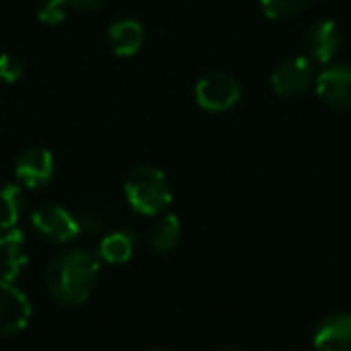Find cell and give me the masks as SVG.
Here are the masks:
<instances>
[{
    "label": "cell",
    "instance_id": "cell-12",
    "mask_svg": "<svg viewBox=\"0 0 351 351\" xmlns=\"http://www.w3.org/2000/svg\"><path fill=\"white\" fill-rule=\"evenodd\" d=\"M27 249H25V237L19 228L4 230L0 237V280L12 282L21 276V271L27 267Z\"/></svg>",
    "mask_w": 351,
    "mask_h": 351
},
{
    "label": "cell",
    "instance_id": "cell-16",
    "mask_svg": "<svg viewBox=\"0 0 351 351\" xmlns=\"http://www.w3.org/2000/svg\"><path fill=\"white\" fill-rule=\"evenodd\" d=\"M313 0H259L261 12L271 21H284L300 14Z\"/></svg>",
    "mask_w": 351,
    "mask_h": 351
},
{
    "label": "cell",
    "instance_id": "cell-6",
    "mask_svg": "<svg viewBox=\"0 0 351 351\" xmlns=\"http://www.w3.org/2000/svg\"><path fill=\"white\" fill-rule=\"evenodd\" d=\"M56 175V158L47 148L33 146L23 150L14 160V177L25 189H41Z\"/></svg>",
    "mask_w": 351,
    "mask_h": 351
},
{
    "label": "cell",
    "instance_id": "cell-20",
    "mask_svg": "<svg viewBox=\"0 0 351 351\" xmlns=\"http://www.w3.org/2000/svg\"><path fill=\"white\" fill-rule=\"evenodd\" d=\"M68 4V8H74V10H84V12H93V10H99L107 4V0H64Z\"/></svg>",
    "mask_w": 351,
    "mask_h": 351
},
{
    "label": "cell",
    "instance_id": "cell-5",
    "mask_svg": "<svg viewBox=\"0 0 351 351\" xmlns=\"http://www.w3.org/2000/svg\"><path fill=\"white\" fill-rule=\"evenodd\" d=\"M315 64L306 56H290L271 72V88L278 97H298L315 82Z\"/></svg>",
    "mask_w": 351,
    "mask_h": 351
},
{
    "label": "cell",
    "instance_id": "cell-7",
    "mask_svg": "<svg viewBox=\"0 0 351 351\" xmlns=\"http://www.w3.org/2000/svg\"><path fill=\"white\" fill-rule=\"evenodd\" d=\"M341 47V29L331 19L315 21L304 33V56L313 64H331Z\"/></svg>",
    "mask_w": 351,
    "mask_h": 351
},
{
    "label": "cell",
    "instance_id": "cell-13",
    "mask_svg": "<svg viewBox=\"0 0 351 351\" xmlns=\"http://www.w3.org/2000/svg\"><path fill=\"white\" fill-rule=\"evenodd\" d=\"M134 251H136V232L121 228L103 237L99 245V259L111 265H119L130 261Z\"/></svg>",
    "mask_w": 351,
    "mask_h": 351
},
{
    "label": "cell",
    "instance_id": "cell-21",
    "mask_svg": "<svg viewBox=\"0 0 351 351\" xmlns=\"http://www.w3.org/2000/svg\"><path fill=\"white\" fill-rule=\"evenodd\" d=\"M216 351H241V350H237V348H222V350H216Z\"/></svg>",
    "mask_w": 351,
    "mask_h": 351
},
{
    "label": "cell",
    "instance_id": "cell-22",
    "mask_svg": "<svg viewBox=\"0 0 351 351\" xmlns=\"http://www.w3.org/2000/svg\"><path fill=\"white\" fill-rule=\"evenodd\" d=\"M148 351H169V350H162V348H154V350H148Z\"/></svg>",
    "mask_w": 351,
    "mask_h": 351
},
{
    "label": "cell",
    "instance_id": "cell-2",
    "mask_svg": "<svg viewBox=\"0 0 351 351\" xmlns=\"http://www.w3.org/2000/svg\"><path fill=\"white\" fill-rule=\"evenodd\" d=\"M123 195L130 208L140 216H158L173 202V189L165 171L146 162L128 173Z\"/></svg>",
    "mask_w": 351,
    "mask_h": 351
},
{
    "label": "cell",
    "instance_id": "cell-9",
    "mask_svg": "<svg viewBox=\"0 0 351 351\" xmlns=\"http://www.w3.org/2000/svg\"><path fill=\"white\" fill-rule=\"evenodd\" d=\"M31 319V304L27 296L12 286V282L0 280V337L21 333Z\"/></svg>",
    "mask_w": 351,
    "mask_h": 351
},
{
    "label": "cell",
    "instance_id": "cell-10",
    "mask_svg": "<svg viewBox=\"0 0 351 351\" xmlns=\"http://www.w3.org/2000/svg\"><path fill=\"white\" fill-rule=\"evenodd\" d=\"M144 39H146L144 25L138 19H132V16H125V19H119V21L111 23V27L107 31L109 47L117 58L136 56L142 49Z\"/></svg>",
    "mask_w": 351,
    "mask_h": 351
},
{
    "label": "cell",
    "instance_id": "cell-15",
    "mask_svg": "<svg viewBox=\"0 0 351 351\" xmlns=\"http://www.w3.org/2000/svg\"><path fill=\"white\" fill-rule=\"evenodd\" d=\"M25 210V193L19 183H6L0 187V230L16 228Z\"/></svg>",
    "mask_w": 351,
    "mask_h": 351
},
{
    "label": "cell",
    "instance_id": "cell-4",
    "mask_svg": "<svg viewBox=\"0 0 351 351\" xmlns=\"http://www.w3.org/2000/svg\"><path fill=\"white\" fill-rule=\"evenodd\" d=\"M31 224L35 232L56 245L74 241L80 234L74 212L66 210L60 204H41L31 214Z\"/></svg>",
    "mask_w": 351,
    "mask_h": 351
},
{
    "label": "cell",
    "instance_id": "cell-18",
    "mask_svg": "<svg viewBox=\"0 0 351 351\" xmlns=\"http://www.w3.org/2000/svg\"><path fill=\"white\" fill-rule=\"evenodd\" d=\"M80 234H99L105 228V216L97 210V208H82L78 212H74Z\"/></svg>",
    "mask_w": 351,
    "mask_h": 351
},
{
    "label": "cell",
    "instance_id": "cell-3",
    "mask_svg": "<svg viewBox=\"0 0 351 351\" xmlns=\"http://www.w3.org/2000/svg\"><path fill=\"white\" fill-rule=\"evenodd\" d=\"M195 103L210 113H224L241 101V84L226 72H210L195 84Z\"/></svg>",
    "mask_w": 351,
    "mask_h": 351
},
{
    "label": "cell",
    "instance_id": "cell-19",
    "mask_svg": "<svg viewBox=\"0 0 351 351\" xmlns=\"http://www.w3.org/2000/svg\"><path fill=\"white\" fill-rule=\"evenodd\" d=\"M66 12H68V4L64 0H43L37 6V19H39V23L49 25V27L60 25L66 19Z\"/></svg>",
    "mask_w": 351,
    "mask_h": 351
},
{
    "label": "cell",
    "instance_id": "cell-11",
    "mask_svg": "<svg viewBox=\"0 0 351 351\" xmlns=\"http://www.w3.org/2000/svg\"><path fill=\"white\" fill-rule=\"evenodd\" d=\"M319 351H351V313L327 317L315 331Z\"/></svg>",
    "mask_w": 351,
    "mask_h": 351
},
{
    "label": "cell",
    "instance_id": "cell-1",
    "mask_svg": "<svg viewBox=\"0 0 351 351\" xmlns=\"http://www.w3.org/2000/svg\"><path fill=\"white\" fill-rule=\"evenodd\" d=\"M99 280V259L86 249L58 253L45 269V288L62 306H78L88 300Z\"/></svg>",
    "mask_w": 351,
    "mask_h": 351
},
{
    "label": "cell",
    "instance_id": "cell-14",
    "mask_svg": "<svg viewBox=\"0 0 351 351\" xmlns=\"http://www.w3.org/2000/svg\"><path fill=\"white\" fill-rule=\"evenodd\" d=\"M181 239V222L175 214H162L150 230V247L158 255H169Z\"/></svg>",
    "mask_w": 351,
    "mask_h": 351
},
{
    "label": "cell",
    "instance_id": "cell-17",
    "mask_svg": "<svg viewBox=\"0 0 351 351\" xmlns=\"http://www.w3.org/2000/svg\"><path fill=\"white\" fill-rule=\"evenodd\" d=\"M25 74V64L19 56L10 51H0V82L16 84Z\"/></svg>",
    "mask_w": 351,
    "mask_h": 351
},
{
    "label": "cell",
    "instance_id": "cell-23",
    "mask_svg": "<svg viewBox=\"0 0 351 351\" xmlns=\"http://www.w3.org/2000/svg\"><path fill=\"white\" fill-rule=\"evenodd\" d=\"M0 237H2V234H0Z\"/></svg>",
    "mask_w": 351,
    "mask_h": 351
},
{
    "label": "cell",
    "instance_id": "cell-8",
    "mask_svg": "<svg viewBox=\"0 0 351 351\" xmlns=\"http://www.w3.org/2000/svg\"><path fill=\"white\" fill-rule=\"evenodd\" d=\"M315 88L321 101L333 109L351 111V68L346 64L327 66L317 78Z\"/></svg>",
    "mask_w": 351,
    "mask_h": 351
}]
</instances>
